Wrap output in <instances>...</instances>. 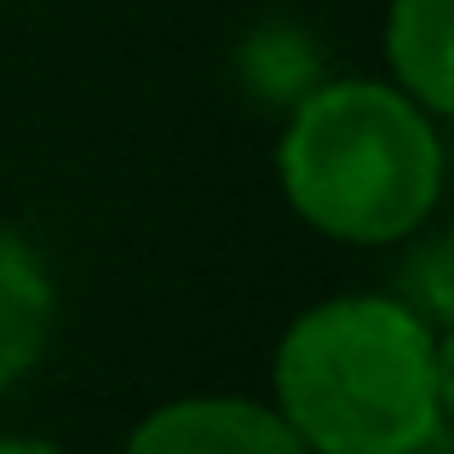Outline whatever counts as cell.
<instances>
[{"label":"cell","mask_w":454,"mask_h":454,"mask_svg":"<svg viewBox=\"0 0 454 454\" xmlns=\"http://www.w3.org/2000/svg\"><path fill=\"white\" fill-rule=\"evenodd\" d=\"M449 333L403 294L305 305L270 351V409L305 454H443Z\"/></svg>","instance_id":"1"},{"label":"cell","mask_w":454,"mask_h":454,"mask_svg":"<svg viewBox=\"0 0 454 454\" xmlns=\"http://www.w3.org/2000/svg\"><path fill=\"white\" fill-rule=\"evenodd\" d=\"M277 184L288 207L328 242H414L443 207V121L386 75L317 81L300 104H288Z\"/></svg>","instance_id":"2"},{"label":"cell","mask_w":454,"mask_h":454,"mask_svg":"<svg viewBox=\"0 0 454 454\" xmlns=\"http://www.w3.org/2000/svg\"><path fill=\"white\" fill-rule=\"evenodd\" d=\"M121 454H305L270 403L242 391H196L155 403L127 432Z\"/></svg>","instance_id":"3"},{"label":"cell","mask_w":454,"mask_h":454,"mask_svg":"<svg viewBox=\"0 0 454 454\" xmlns=\"http://www.w3.org/2000/svg\"><path fill=\"white\" fill-rule=\"evenodd\" d=\"M58 328V282L41 247L18 231H0V391L41 368Z\"/></svg>","instance_id":"4"},{"label":"cell","mask_w":454,"mask_h":454,"mask_svg":"<svg viewBox=\"0 0 454 454\" xmlns=\"http://www.w3.org/2000/svg\"><path fill=\"white\" fill-rule=\"evenodd\" d=\"M386 81L449 121L454 115V0H391L386 6Z\"/></svg>","instance_id":"5"},{"label":"cell","mask_w":454,"mask_h":454,"mask_svg":"<svg viewBox=\"0 0 454 454\" xmlns=\"http://www.w3.org/2000/svg\"><path fill=\"white\" fill-rule=\"evenodd\" d=\"M236 69H242V87L254 92L259 104H300L322 81V46L310 41V29L265 23V29H254L242 41Z\"/></svg>","instance_id":"6"},{"label":"cell","mask_w":454,"mask_h":454,"mask_svg":"<svg viewBox=\"0 0 454 454\" xmlns=\"http://www.w3.org/2000/svg\"><path fill=\"white\" fill-rule=\"evenodd\" d=\"M0 454H64L52 443V437H23V432H12V437H0Z\"/></svg>","instance_id":"7"}]
</instances>
